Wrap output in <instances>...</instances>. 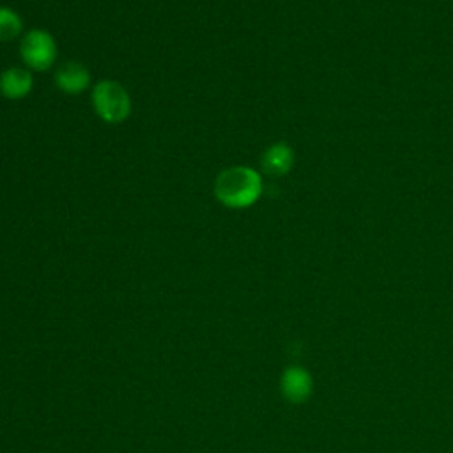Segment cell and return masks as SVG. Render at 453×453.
I'll return each mask as SVG.
<instances>
[{
    "label": "cell",
    "instance_id": "1",
    "mask_svg": "<svg viewBox=\"0 0 453 453\" xmlns=\"http://www.w3.org/2000/svg\"><path fill=\"white\" fill-rule=\"evenodd\" d=\"M214 195L225 207H250L262 195V177L250 166L226 168L216 177Z\"/></svg>",
    "mask_w": 453,
    "mask_h": 453
},
{
    "label": "cell",
    "instance_id": "2",
    "mask_svg": "<svg viewBox=\"0 0 453 453\" xmlns=\"http://www.w3.org/2000/svg\"><path fill=\"white\" fill-rule=\"evenodd\" d=\"M92 106L96 113L108 124H119L131 113V99L126 88L111 80L96 83L92 90Z\"/></svg>",
    "mask_w": 453,
    "mask_h": 453
},
{
    "label": "cell",
    "instance_id": "3",
    "mask_svg": "<svg viewBox=\"0 0 453 453\" xmlns=\"http://www.w3.org/2000/svg\"><path fill=\"white\" fill-rule=\"evenodd\" d=\"M23 62L35 71H46L57 57V44L46 30H30L19 44Z\"/></svg>",
    "mask_w": 453,
    "mask_h": 453
},
{
    "label": "cell",
    "instance_id": "4",
    "mask_svg": "<svg viewBox=\"0 0 453 453\" xmlns=\"http://www.w3.org/2000/svg\"><path fill=\"white\" fill-rule=\"evenodd\" d=\"M55 83L65 94H80L90 85V74L85 65L78 62H65L57 69Z\"/></svg>",
    "mask_w": 453,
    "mask_h": 453
},
{
    "label": "cell",
    "instance_id": "5",
    "mask_svg": "<svg viewBox=\"0 0 453 453\" xmlns=\"http://www.w3.org/2000/svg\"><path fill=\"white\" fill-rule=\"evenodd\" d=\"M294 165V150L288 143H273L262 154V168L267 175H285Z\"/></svg>",
    "mask_w": 453,
    "mask_h": 453
},
{
    "label": "cell",
    "instance_id": "6",
    "mask_svg": "<svg viewBox=\"0 0 453 453\" xmlns=\"http://www.w3.org/2000/svg\"><path fill=\"white\" fill-rule=\"evenodd\" d=\"M34 87V78L27 69L9 67L0 74V92L9 99L25 97Z\"/></svg>",
    "mask_w": 453,
    "mask_h": 453
},
{
    "label": "cell",
    "instance_id": "7",
    "mask_svg": "<svg viewBox=\"0 0 453 453\" xmlns=\"http://www.w3.org/2000/svg\"><path fill=\"white\" fill-rule=\"evenodd\" d=\"M283 391L294 402L304 400L311 391L310 375L301 368H290L283 377Z\"/></svg>",
    "mask_w": 453,
    "mask_h": 453
},
{
    "label": "cell",
    "instance_id": "8",
    "mask_svg": "<svg viewBox=\"0 0 453 453\" xmlns=\"http://www.w3.org/2000/svg\"><path fill=\"white\" fill-rule=\"evenodd\" d=\"M23 28L21 18L9 7H0V41H11Z\"/></svg>",
    "mask_w": 453,
    "mask_h": 453
}]
</instances>
